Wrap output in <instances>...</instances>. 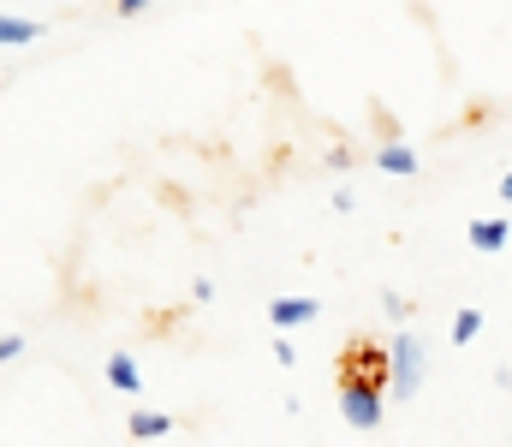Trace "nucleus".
<instances>
[{
	"mask_svg": "<svg viewBox=\"0 0 512 447\" xmlns=\"http://www.w3.org/2000/svg\"><path fill=\"white\" fill-rule=\"evenodd\" d=\"M340 418L352 430H376L382 424V382H370L358 370H340Z\"/></svg>",
	"mask_w": 512,
	"mask_h": 447,
	"instance_id": "1",
	"label": "nucleus"
},
{
	"mask_svg": "<svg viewBox=\"0 0 512 447\" xmlns=\"http://www.w3.org/2000/svg\"><path fill=\"white\" fill-rule=\"evenodd\" d=\"M387 388L399 400H417V388H423V340L417 334H399L387 346Z\"/></svg>",
	"mask_w": 512,
	"mask_h": 447,
	"instance_id": "2",
	"label": "nucleus"
},
{
	"mask_svg": "<svg viewBox=\"0 0 512 447\" xmlns=\"http://www.w3.org/2000/svg\"><path fill=\"white\" fill-rule=\"evenodd\" d=\"M316 316H322L316 298H274V304H268V322H274L280 334H292V328H304V322H316Z\"/></svg>",
	"mask_w": 512,
	"mask_h": 447,
	"instance_id": "3",
	"label": "nucleus"
},
{
	"mask_svg": "<svg viewBox=\"0 0 512 447\" xmlns=\"http://www.w3.org/2000/svg\"><path fill=\"white\" fill-rule=\"evenodd\" d=\"M376 167H382V173H399V179H411V173H417V149L393 138V144L376 149Z\"/></svg>",
	"mask_w": 512,
	"mask_h": 447,
	"instance_id": "4",
	"label": "nucleus"
},
{
	"mask_svg": "<svg viewBox=\"0 0 512 447\" xmlns=\"http://www.w3.org/2000/svg\"><path fill=\"white\" fill-rule=\"evenodd\" d=\"M36 36H42L36 18H12V12H0V48H30Z\"/></svg>",
	"mask_w": 512,
	"mask_h": 447,
	"instance_id": "5",
	"label": "nucleus"
},
{
	"mask_svg": "<svg viewBox=\"0 0 512 447\" xmlns=\"http://www.w3.org/2000/svg\"><path fill=\"white\" fill-rule=\"evenodd\" d=\"M507 239H512V221H471V251L489 257V251H501Z\"/></svg>",
	"mask_w": 512,
	"mask_h": 447,
	"instance_id": "6",
	"label": "nucleus"
},
{
	"mask_svg": "<svg viewBox=\"0 0 512 447\" xmlns=\"http://www.w3.org/2000/svg\"><path fill=\"white\" fill-rule=\"evenodd\" d=\"M126 430L137 442H155V436H173V418H167V412H131Z\"/></svg>",
	"mask_w": 512,
	"mask_h": 447,
	"instance_id": "7",
	"label": "nucleus"
},
{
	"mask_svg": "<svg viewBox=\"0 0 512 447\" xmlns=\"http://www.w3.org/2000/svg\"><path fill=\"white\" fill-rule=\"evenodd\" d=\"M108 382H114L120 394H137V388H143V370H137V358L114 352V358H108Z\"/></svg>",
	"mask_w": 512,
	"mask_h": 447,
	"instance_id": "8",
	"label": "nucleus"
},
{
	"mask_svg": "<svg viewBox=\"0 0 512 447\" xmlns=\"http://www.w3.org/2000/svg\"><path fill=\"white\" fill-rule=\"evenodd\" d=\"M477 334H483V310H459L453 316V346H471Z\"/></svg>",
	"mask_w": 512,
	"mask_h": 447,
	"instance_id": "9",
	"label": "nucleus"
},
{
	"mask_svg": "<svg viewBox=\"0 0 512 447\" xmlns=\"http://www.w3.org/2000/svg\"><path fill=\"white\" fill-rule=\"evenodd\" d=\"M382 310H387V316H393V322H399V316H411V304H405V298H399V293H382Z\"/></svg>",
	"mask_w": 512,
	"mask_h": 447,
	"instance_id": "10",
	"label": "nucleus"
},
{
	"mask_svg": "<svg viewBox=\"0 0 512 447\" xmlns=\"http://www.w3.org/2000/svg\"><path fill=\"white\" fill-rule=\"evenodd\" d=\"M18 352H24V340H18V334H0V364H6V358H18Z\"/></svg>",
	"mask_w": 512,
	"mask_h": 447,
	"instance_id": "11",
	"label": "nucleus"
},
{
	"mask_svg": "<svg viewBox=\"0 0 512 447\" xmlns=\"http://www.w3.org/2000/svg\"><path fill=\"white\" fill-rule=\"evenodd\" d=\"M191 298H203V304H209V298H215V281H209V275H197V281H191Z\"/></svg>",
	"mask_w": 512,
	"mask_h": 447,
	"instance_id": "12",
	"label": "nucleus"
},
{
	"mask_svg": "<svg viewBox=\"0 0 512 447\" xmlns=\"http://www.w3.org/2000/svg\"><path fill=\"white\" fill-rule=\"evenodd\" d=\"M143 6H149V0H114V12H120V18H137Z\"/></svg>",
	"mask_w": 512,
	"mask_h": 447,
	"instance_id": "13",
	"label": "nucleus"
},
{
	"mask_svg": "<svg viewBox=\"0 0 512 447\" xmlns=\"http://www.w3.org/2000/svg\"><path fill=\"white\" fill-rule=\"evenodd\" d=\"M501 197H507V203H512V173H507V179H501Z\"/></svg>",
	"mask_w": 512,
	"mask_h": 447,
	"instance_id": "14",
	"label": "nucleus"
}]
</instances>
